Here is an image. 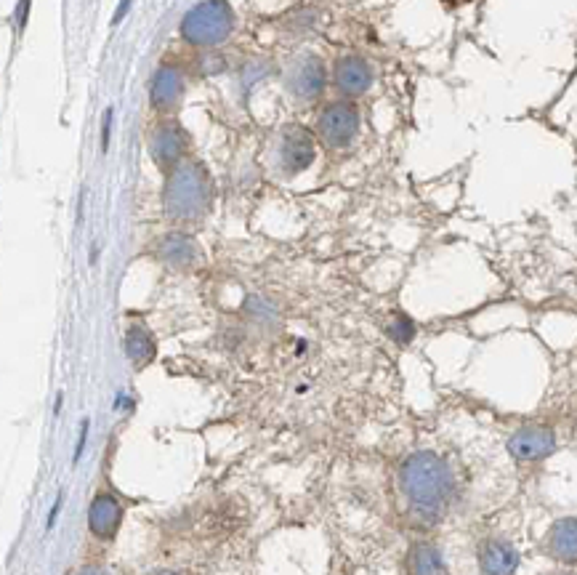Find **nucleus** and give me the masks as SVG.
<instances>
[{
    "label": "nucleus",
    "instance_id": "f257e3e1",
    "mask_svg": "<svg viewBox=\"0 0 577 575\" xmlns=\"http://www.w3.org/2000/svg\"><path fill=\"white\" fill-rule=\"evenodd\" d=\"M402 480V490L405 496L413 501L415 509H421L426 514L439 512L445 501L453 493V472L442 456L431 453V450H421L402 464L399 472Z\"/></svg>",
    "mask_w": 577,
    "mask_h": 575
},
{
    "label": "nucleus",
    "instance_id": "f03ea898",
    "mask_svg": "<svg viewBox=\"0 0 577 575\" xmlns=\"http://www.w3.org/2000/svg\"><path fill=\"white\" fill-rule=\"evenodd\" d=\"M211 182L200 166H184L171 176L165 190V208L173 219H197L208 208Z\"/></svg>",
    "mask_w": 577,
    "mask_h": 575
},
{
    "label": "nucleus",
    "instance_id": "7ed1b4c3",
    "mask_svg": "<svg viewBox=\"0 0 577 575\" xmlns=\"http://www.w3.org/2000/svg\"><path fill=\"white\" fill-rule=\"evenodd\" d=\"M229 32H232V11L224 0L200 3L181 22V35L195 46H216L227 40Z\"/></svg>",
    "mask_w": 577,
    "mask_h": 575
},
{
    "label": "nucleus",
    "instance_id": "20e7f679",
    "mask_svg": "<svg viewBox=\"0 0 577 575\" xmlns=\"http://www.w3.org/2000/svg\"><path fill=\"white\" fill-rule=\"evenodd\" d=\"M508 450L519 461H540V458H548L556 450V434L548 426H522V429H516L511 434Z\"/></svg>",
    "mask_w": 577,
    "mask_h": 575
},
{
    "label": "nucleus",
    "instance_id": "39448f33",
    "mask_svg": "<svg viewBox=\"0 0 577 575\" xmlns=\"http://www.w3.org/2000/svg\"><path fill=\"white\" fill-rule=\"evenodd\" d=\"M359 128V115L354 110V104L338 102L330 104L328 110L322 112L320 118V134L322 139L333 147H346L354 139Z\"/></svg>",
    "mask_w": 577,
    "mask_h": 575
},
{
    "label": "nucleus",
    "instance_id": "423d86ee",
    "mask_svg": "<svg viewBox=\"0 0 577 575\" xmlns=\"http://www.w3.org/2000/svg\"><path fill=\"white\" fill-rule=\"evenodd\" d=\"M290 91L301 99H314L325 88V67L320 59L314 56H304L301 62L293 64V70L288 75Z\"/></svg>",
    "mask_w": 577,
    "mask_h": 575
},
{
    "label": "nucleus",
    "instance_id": "0eeeda50",
    "mask_svg": "<svg viewBox=\"0 0 577 575\" xmlns=\"http://www.w3.org/2000/svg\"><path fill=\"white\" fill-rule=\"evenodd\" d=\"M120 520H123V509L117 504L110 493H102V496L94 498V504L88 509V528L96 538H112L120 528Z\"/></svg>",
    "mask_w": 577,
    "mask_h": 575
},
{
    "label": "nucleus",
    "instance_id": "6e6552de",
    "mask_svg": "<svg viewBox=\"0 0 577 575\" xmlns=\"http://www.w3.org/2000/svg\"><path fill=\"white\" fill-rule=\"evenodd\" d=\"M314 160V144L312 136L296 128L285 136V144H282V166L288 174H301L304 168L312 166Z\"/></svg>",
    "mask_w": 577,
    "mask_h": 575
},
{
    "label": "nucleus",
    "instance_id": "1a4fd4ad",
    "mask_svg": "<svg viewBox=\"0 0 577 575\" xmlns=\"http://www.w3.org/2000/svg\"><path fill=\"white\" fill-rule=\"evenodd\" d=\"M479 565L487 575H514L519 568V554L506 541H487L479 552Z\"/></svg>",
    "mask_w": 577,
    "mask_h": 575
},
{
    "label": "nucleus",
    "instance_id": "9d476101",
    "mask_svg": "<svg viewBox=\"0 0 577 575\" xmlns=\"http://www.w3.org/2000/svg\"><path fill=\"white\" fill-rule=\"evenodd\" d=\"M548 554L559 562L577 560V520L575 517H564V520L554 522V528L548 533Z\"/></svg>",
    "mask_w": 577,
    "mask_h": 575
},
{
    "label": "nucleus",
    "instance_id": "9b49d317",
    "mask_svg": "<svg viewBox=\"0 0 577 575\" xmlns=\"http://www.w3.org/2000/svg\"><path fill=\"white\" fill-rule=\"evenodd\" d=\"M336 80L344 94L359 96L365 94L367 88H370V83H373V72H370L367 62H362L357 56H349L344 62H338Z\"/></svg>",
    "mask_w": 577,
    "mask_h": 575
},
{
    "label": "nucleus",
    "instance_id": "f8f14e48",
    "mask_svg": "<svg viewBox=\"0 0 577 575\" xmlns=\"http://www.w3.org/2000/svg\"><path fill=\"white\" fill-rule=\"evenodd\" d=\"M184 150V134L176 126L160 128L152 139V158L157 160V166H173L181 158Z\"/></svg>",
    "mask_w": 577,
    "mask_h": 575
},
{
    "label": "nucleus",
    "instance_id": "ddd939ff",
    "mask_svg": "<svg viewBox=\"0 0 577 575\" xmlns=\"http://www.w3.org/2000/svg\"><path fill=\"white\" fill-rule=\"evenodd\" d=\"M407 570L410 575H442L445 573L442 554L431 544H415L407 557Z\"/></svg>",
    "mask_w": 577,
    "mask_h": 575
},
{
    "label": "nucleus",
    "instance_id": "4468645a",
    "mask_svg": "<svg viewBox=\"0 0 577 575\" xmlns=\"http://www.w3.org/2000/svg\"><path fill=\"white\" fill-rule=\"evenodd\" d=\"M160 256H163L171 267H189L197 259V245L187 235H168L160 243Z\"/></svg>",
    "mask_w": 577,
    "mask_h": 575
},
{
    "label": "nucleus",
    "instance_id": "2eb2a0df",
    "mask_svg": "<svg viewBox=\"0 0 577 575\" xmlns=\"http://www.w3.org/2000/svg\"><path fill=\"white\" fill-rule=\"evenodd\" d=\"M125 349H128V357H131L136 368H144L155 357V341L139 325H133L128 336H125Z\"/></svg>",
    "mask_w": 577,
    "mask_h": 575
},
{
    "label": "nucleus",
    "instance_id": "dca6fc26",
    "mask_svg": "<svg viewBox=\"0 0 577 575\" xmlns=\"http://www.w3.org/2000/svg\"><path fill=\"white\" fill-rule=\"evenodd\" d=\"M181 75L173 67H163V70L155 75V83H152V99L157 104H171L181 96Z\"/></svg>",
    "mask_w": 577,
    "mask_h": 575
},
{
    "label": "nucleus",
    "instance_id": "f3484780",
    "mask_svg": "<svg viewBox=\"0 0 577 575\" xmlns=\"http://www.w3.org/2000/svg\"><path fill=\"white\" fill-rule=\"evenodd\" d=\"M413 323L407 320V317H397V325H394V336H397L399 341H410V336H413Z\"/></svg>",
    "mask_w": 577,
    "mask_h": 575
},
{
    "label": "nucleus",
    "instance_id": "a211bd4d",
    "mask_svg": "<svg viewBox=\"0 0 577 575\" xmlns=\"http://www.w3.org/2000/svg\"><path fill=\"white\" fill-rule=\"evenodd\" d=\"M78 575H107V570L104 568H96V565H91V568H83Z\"/></svg>",
    "mask_w": 577,
    "mask_h": 575
},
{
    "label": "nucleus",
    "instance_id": "6ab92c4d",
    "mask_svg": "<svg viewBox=\"0 0 577 575\" xmlns=\"http://www.w3.org/2000/svg\"><path fill=\"white\" fill-rule=\"evenodd\" d=\"M128 6H131V0H123V3H120V8H117V14H115V24L123 19L125 11H128Z\"/></svg>",
    "mask_w": 577,
    "mask_h": 575
},
{
    "label": "nucleus",
    "instance_id": "aec40b11",
    "mask_svg": "<svg viewBox=\"0 0 577 575\" xmlns=\"http://www.w3.org/2000/svg\"><path fill=\"white\" fill-rule=\"evenodd\" d=\"M157 575H176V573H168V570H165V573H157Z\"/></svg>",
    "mask_w": 577,
    "mask_h": 575
},
{
    "label": "nucleus",
    "instance_id": "412c9836",
    "mask_svg": "<svg viewBox=\"0 0 577 575\" xmlns=\"http://www.w3.org/2000/svg\"><path fill=\"white\" fill-rule=\"evenodd\" d=\"M447 3H455V0H447Z\"/></svg>",
    "mask_w": 577,
    "mask_h": 575
}]
</instances>
